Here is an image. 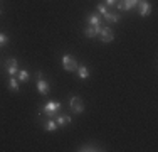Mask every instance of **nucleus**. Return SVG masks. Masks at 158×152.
Returning <instances> with one entry per match:
<instances>
[{
    "mask_svg": "<svg viewBox=\"0 0 158 152\" xmlns=\"http://www.w3.org/2000/svg\"><path fill=\"white\" fill-rule=\"evenodd\" d=\"M44 128L46 130H49V132H54V130H57V123H56V120H47L46 123H44Z\"/></svg>",
    "mask_w": 158,
    "mask_h": 152,
    "instance_id": "f8f14e48",
    "label": "nucleus"
},
{
    "mask_svg": "<svg viewBox=\"0 0 158 152\" xmlns=\"http://www.w3.org/2000/svg\"><path fill=\"white\" fill-rule=\"evenodd\" d=\"M88 22H89V25H93V27H99L101 25V19L98 17V15H94V14L88 15Z\"/></svg>",
    "mask_w": 158,
    "mask_h": 152,
    "instance_id": "9d476101",
    "label": "nucleus"
},
{
    "mask_svg": "<svg viewBox=\"0 0 158 152\" xmlns=\"http://www.w3.org/2000/svg\"><path fill=\"white\" fill-rule=\"evenodd\" d=\"M9 88L14 90V91H20V86H19V79H15L12 76V78L9 79Z\"/></svg>",
    "mask_w": 158,
    "mask_h": 152,
    "instance_id": "ddd939ff",
    "label": "nucleus"
},
{
    "mask_svg": "<svg viewBox=\"0 0 158 152\" xmlns=\"http://www.w3.org/2000/svg\"><path fill=\"white\" fill-rule=\"evenodd\" d=\"M77 150H81V152H91V150H103V149L94 147V145H82V147H79Z\"/></svg>",
    "mask_w": 158,
    "mask_h": 152,
    "instance_id": "dca6fc26",
    "label": "nucleus"
},
{
    "mask_svg": "<svg viewBox=\"0 0 158 152\" xmlns=\"http://www.w3.org/2000/svg\"><path fill=\"white\" fill-rule=\"evenodd\" d=\"M138 12H140L141 17H146V15H150V12H152V5L148 2H145V0H141L138 3Z\"/></svg>",
    "mask_w": 158,
    "mask_h": 152,
    "instance_id": "6e6552de",
    "label": "nucleus"
},
{
    "mask_svg": "<svg viewBox=\"0 0 158 152\" xmlns=\"http://www.w3.org/2000/svg\"><path fill=\"white\" fill-rule=\"evenodd\" d=\"M27 79H29V73L25 69H22V71H19V81H24V83H27Z\"/></svg>",
    "mask_w": 158,
    "mask_h": 152,
    "instance_id": "f3484780",
    "label": "nucleus"
},
{
    "mask_svg": "<svg viewBox=\"0 0 158 152\" xmlns=\"http://www.w3.org/2000/svg\"><path fill=\"white\" fill-rule=\"evenodd\" d=\"M7 42H9V37L5 34H0V46H7Z\"/></svg>",
    "mask_w": 158,
    "mask_h": 152,
    "instance_id": "a211bd4d",
    "label": "nucleus"
},
{
    "mask_svg": "<svg viewBox=\"0 0 158 152\" xmlns=\"http://www.w3.org/2000/svg\"><path fill=\"white\" fill-rule=\"evenodd\" d=\"M37 90H39L40 95H47L49 93V83L42 78V73H37Z\"/></svg>",
    "mask_w": 158,
    "mask_h": 152,
    "instance_id": "39448f33",
    "label": "nucleus"
},
{
    "mask_svg": "<svg viewBox=\"0 0 158 152\" xmlns=\"http://www.w3.org/2000/svg\"><path fill=\"white\" fill-rule=\"evenodd\" d=\"M62 64H64V69L69 71V73H74V71H77V61L73 58V56L69 54H64L62 56Z\"/></svg>",
    "mask_w": 158,
    "mask_h": 152,
    "instance_id": "f257e3e1",
    "label": "nucleus"
},
{
    "mask_svg": "<svg viewBox=\"0 0 158 152\" xmlns=\"http://www.w3.org/2000/svg\"><path fill=\"white\" fill-rule=\"evenodd\" d=\"M56 123H57V127H66V125L71 123V117L69 115H57L56 117Z\"/></svg>",
    "mask_w": 158,
    "mask_h": 152,
    "instance_id": "1a4fd4ad",
    "label": "nucleus"
},
{
    "mask_svg": "<svg viewBox=\"0 0 158 152\" xmlns=\"http://www.w3.org/2000/svg\"><path fill=\"white\" fill-rule=\"evenodd\" d=\"M98 36H99V39L103 41V42H111V41L114 39V34H113V30H111L110 27H106V25H101Z\"/></svg>",
    "mask_w": 158,
    "mask_h": 152,
    "instance_id": "7ed1b4c3",
    "label": "nucleus"
},
{
    "mask_svg": "<svg viewBox=\"0 0 158 152\" xmlns=\"http://www.w3.org/2000/svg\"><path fill=\"white\" fill-rule=\"evenodd\" d=\"M103 17L106 19V20H110V22H119V14H113V12H110V10H108L106 14H103Z\"/></svg>",
    "mask_w": 158,
    "mask_h": 152,
    "instance_id": "9b49d317",
    "label": "nucleus"
},
{
    "mask_svg": "<svg viewBox=\"0 0 158 152\" xmlns=\"http://www.w3.org/2000/svg\"><path fill=\"white\" fill-rule=\"evenodd\" d=\"M77 74H79V78L86 79V78L89 76V71H88V68H86V66H77Z\"/></svg>",
    "mask_w": 158,
    "mask_h": 152,
    "instance_id": "4468645a",
    "label": "nucleus"
},
{
    "mask_svg": "<svg viewBox=\"0 0 158 152\" xmlns=\"http://www.w3.org/2000/svg\"><path fill=\"white\" fill-rule=\"evenodd\" d=\"M84 36H86V37H96V30H94V27H93V25L86 27V29H84Z\"/></svg>",
    "mask_w": 158,
    "mask_h": 152,
    "instance_id": "2eb2a0df",
    "label": "nucleus"
},
{
    "mask_svg": "<svg viewBox=\"0 0 158 152\" xmlns=\"http://www.w3.org/2000/svg\"><path fill=\"white\" fill-rule=\"evenodd\" d=\"M104 2H106L108 5H116V2H118V0H104Z\"/></svg>",
    "mask_w": 158,
    "mask_h": 152,
    "instance_id": "6ab92c4d",
    "label": "nucleus"
},
{
    "mask_svg": "<svg viewBox=\"0 0 158 152\" xmlns=\"http://www.w3.org/2000/svg\"><path fill=\"white\" fill-rule=\"evenodd\" d=\"M5 66H7V73H9L10 76H14V74L19 73V69H17V66H19L17 59H14V58L7 59V61H5Z\"/></svg>",
    "mask_w": 158,
    "mask_h": 152,
    "instance_id": "0eeeda50",
    "label": "nucleus"
},
{
    "mask_svg": "<svg viewBox=\"0 0 158 152\" xmlns=\"http://www.w3.org/2000/svg\"><path fill=\"white\" fill-rule=\"evenodd\" d=\"M141 0H119V2H116V7H118L119 10H130L133 9L135 5H138Z\"/></svg>",
    "mask_w": 158,
    "mask_h": 152,
    "instance_id": "423d86ee",
    "label": "nucleus"
},
{
    "mask_svg": "<svg viewBox=\"0 0 158 152\" xmlns=\"http://www.w3.org/2000/svg\"><path fill=\"white\" fill-rule=\"evenodd\" d=\"M59 110H61V103H59V101H49V103H46V106L42 108V113L47 117H54L59 113Z\"/></svg>",
    "mask_w": 158,
    "mask_h": 152,
    "instance_id": "f03ea898",
    "label": "nucleus"
},
{
    "mask_svg": "<svg viewBox=\"0 0 158 152\" xmlns=\"http://www.w3.org/2000/svg\"><path fill=\"white\" fill-rule=\"evenodd\" d=\"M0 15H2V10H0Z\"/></svg>",
    "mask_w": 158,
    "mask_h": 152,
    "instance_id": "aec40b11",
    "label": "nucleus"
},
{
    "mask_svg": "<svg viewBox=\"0 0 158 152\" xmlns=\"http://www.w3.org/2000/svg\"><path fill=\"white\" fill-rule=\"evenodd\" d=\"M69 105H71V110H73L74 113H82V112H84V103H82V100L79 96H73V98H71Z\"/></svg>",
    "mask_w": 158,
    "mask_h": 152,
    "instance_id": "20e7f679",
    "label": "nucleus"
}]
</instances>
